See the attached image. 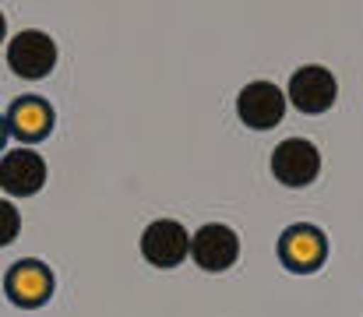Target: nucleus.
<instances>
[{
	"label": "nucleus",
	"instance_id": "13",
	"mask_svg": "<svg viewBox=\"0 0 363 317\" xmlns=\"http://www.w3.org/2000/svg\"><path fill=\"white\" fill-rule=\"evenodd\" d=\"M4 35H7V18H4V11H0V43H4Z\"/></svg>",
	"mask_w": 363,
	"mask_h": 317
},
{
	"label": "nucleus",
	"instance_id": "2",
	"mask_svg": "<svg viewBox=\"0 0 363 317\" xmlns=\"http://www.w3.org/2000/svg\"><path fill=\"white\" fill-rule=\"evenodd\" d=\"M141 257L152 268H177L191 257V233L177 218H155L141 233Z\"/></svg>",
	"mask_w": 363,
	"mask_h": 317
},
{
	"label": "nucleus",
	"instance_id": "4",
	"mask_svg": "<svg viewBox=\"0 0 363 317\" xmlns=\"http://www.w3.org/2000/svg\"><path fill=\"white\" fill-rule=\"evenodd\" d=\"M272 173L282 187H311L321 173V152L314 141L307 138H286L282 145H275L272 155Z\"/></svg>",
	"mask_w": 363,
	"mask_h": 317
},
{
	"label": "nucleus",
	"instance_id": "11",
	"mask_svg": "<svg viewBox=\"0 0 363 317\" xmlns=\"http://www.w3.org/2000/svg\"><path fill=\"white\" fill-rule=\"evenodd\" d=\"M18 233H21V215L14 208V201H4L0 198V247L14 243Z\"/></svg>",
	"mask_w": 363,
	"mask_h": 317
},
{
	"label": "nucleus",
	"instance_id": "7",
	"mask_svg": "<svg viewBox=\"0 0 363 317\" xmlns=\"http://www.w3.org/2000/svg\"><path fill=\"white\" fill-rule=\"evenodd\" d=\"M279 257L289 272L296 275H311L325 265L328 257V240L318 226H289L282 236H279Z\"/></svg>",
	"mask_w": 363,
	"mask_h": 317
},
{
	"label": "nucleus",
	"instance_id": "9",
	"mask_svg": "<svg viewBox=\"0 0 363 317\" xmlns=\"http://www.w3.org/2000/svg\"><path fill=\"white\" fill-rule=\"evenodd\" d=\"M4 293L14 307H43L53 296V272L50 265L28 257L7 268L4 275Z\"/></svg>",
	"mask_w": 363,
	"mask_h": 317
},
{
	"label": "nucleus",
	"instance_id": "6",
	"mask_svg": "<svg viewBox=\"0 0 363 317\" xmlns=\"http://www.w3.org/2000/svg\"><path fill=\"white\" fill-rule=\"evenodd\" d=\"M191 257L201 272H212V275L230 272L240 257V236L223 222H208L191 236Z\"/></svg>",
	"mask_w": 363,
	"mask_h": 317
},
{
	"label": "nucleus",
	"instance_id": "5",
	"mask_svg": "<svg viewBox=\"0 0 363 317\" xmlns=\"http://www.w3.org/2000/svg\"><path fill=\"white\" fill-rule=\"evenodd\" d=\"M46 159L35 148H11L0 155V191H7L11 198H32L46 187Z\"/></svg>",
	"mask_w": 363,
	"mask_h": 317
},
{
	"label": "nucleus",
	"instance_id": "10",
	"mask_svg": "<svg viewBox=\"0 0 363 317\" xmlns=\"http://www.w3.org/2000/svg\"><path fill=\"white\" fill-rule=\"evenodd\" d=\"M4 123L7 134H14L18 141H39L53 130V106L43 96H21L4 113Z\"/></svg>",
	"mask_w": 363,
	"mask_h": 317
},
{
	"label": "nucleus",
	"instance_id": "12",
	"mask_svg": "<svg viewBox=\"0 0 363 317\" xmlns=\"http://www.w3.org/2000/svg\"><path fill=\"white\" fill-rule=\"evenodd\" d=\"M4 145H7V123H4V116H0V152H4Z\"/></svg>",
	"mask_w": 363,
	"mask_h": 317
},
{
	"label": "nucleus",
	"instance_id": "3",
	"mask_svg": "<svg viewBox=\"0 0 363 317\" xmlns=\"http://www.w3.org/2000/svg\"><path fill=\"white\" fill-rule=\"evenodd\" d=\"M282 96H286V103H293L300 113L314 116V113H325V109L335 106V99H339V82H335V74L328 67L307 64V67L293 71V78H289V85H286Z\"/></svg>",
	"mask_w": 363,
	"mask_h": 317
},
{
	"label": "nucleus",
	"instance_id": "8",
	"mask_svg": "<svg viewBox=\"0 0 363 317\" xmlns=\"http://www.w3.org/2000/svg\"><path fill=\"white\" fill-rule=\"evenodd\" d=\"M237 116L250 130H272L286 116V96L275 82H247L237 96Z\"/></svg>",
	"mask_w": 363,
	"mask_h": 317
},
{
	"label": "nucleus",
	"instance_id": "1",
	"mask_svg": "<svg viewBox=\"0 0 363 317\" xmlns=\"http://www.w3.org/2000/svg\"><path fill=\"white\" fill-rule=\"evenodd\" d=\"M7 67L21 82H43L57 67V43L39 28H25L7 43Z\"/></svg>",
	"mask_w": 363,
	"mask_h": 317
}]
</instances>
